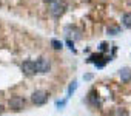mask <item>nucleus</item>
Instances as JSON below:
<instances>
[{"instance_id": "obj_10", "label": "nucleus", "mask_w": 131, "mask_h": 116, "mask_svg": "<svg viewBox=\"0 0 131 116\" xmlns=\"http://www.w3.org/2000/svg\"><path fill=\"white\" fill-rule=\"evenodd\" d=\"M106 33H108L110 36H116V34H119V33H120V28H119V26H111V28H108V30H106Z\"/></svg>"}, {"instance_id": "obj_17", "label": "nucleus", "mask_w": 131, "mask_h": 116, "mask_svg": "<svg viewBox=\"0 0 131 116\" xmlns=\"http://www.w3.org/2000/svg\"><path fill=\"white\" fill-rule=\"evenodd\" d=\"M0 111H2V105H0Z\"/></svg>"}, {"instance_id": "obj_9", "label": "nucleus", "mask_w": 131, "mask_h": 116, "mask_svg": "<svg viewBox=\"0 0 131 116\" xmlns=\"http://www.w3.org/2000/svg\"><path fill=\"white\" fill-rule=\"evenodd\" d=\"M103 57V54H93V56H90V59H88V62H91V64H97L100 59Z\"/></svg>"}, {"instance_id": "obj_7", "label": "nucleus", "mask_w": 131, "mask_h": 116, "mask_svg": "<svg viewBox=\"0 0 131 116\" xmlns=\"http://www.w3.org/2000/svg\"><path fill=\"white\" fill-rule=\"evenodd\" d=\"M120 78H122L123 82H128V81L131 79V71H129V68H123V70H120Z\"/></svg>"}, {"instance_id": "obj_4", "label": "nucleus", "mask_w": 131, "mask_h": 116, "mask_svg": "<svg viewBox=\"0 0 131 116\" xmlns=\"http://www.w3.org/2000/svg\"><path fill=\"white\" fill-rule=\"evenodd\" d=\"M9 107L13 110H22L25 107V99L20 98V96H14V98L9 99Z\"/></svg>"}, {"instance_id": "obj_16", "label": "nucleus", "mask_w": 131, "mask_h": 116, "mask_svg": "<svg viewBox=\"0 0 131 116\" xmlns=\"http://www.w3.org/2000/svg\"><path fill=\"white\" fill-rule=\"evenodd\" d=\"M45 2H52V0H45Z\"/></svg>"}, {"instance_id": "obj_8", "label": "nucleus", "mask_w": 131, "mask_h": 116, "mask_svg": "<svg viewBox=\"0 0 131 116\" xmlns=\"http://www.w3.org/2000/svg\"><path fill=\"white\" fill-rule=\"evenodd\" d=\"M122 25H123L125 28H131V13L123 14V17H122Z\"/></svg>"}, {"instance_id": "obj_13", "label": "nucleus", "mask_w": 131, "mask_h": 116, "mask_svg": "<svg viewBox=\"0 0 131 116\" xmlns=\"http://www.w3.org/2000/svg\"><path fill=\"white\" fill-rule=\"evenodd\" d=\"M114 116H128V113H126L125 108H117V110L114 111Z\"/></svg>"}, {"instance_id": "obj_14", "label": "nucleus", "mask_w": 131, "mask_h": 116, "mask_svg": "<svg viewBox=\"0 0 131 116\" xmlns=\"http://www.w3.org/2000/svg\"><path fill=\"white\" fill-rule=\"evenodd\" d=\"M67 101H68V99H65V101H62V102H57V104H56V107H57L59 110H60V108H63L65 105H67Z\"/></svg>"}, {"instance_id": "obj_6", "label": "nucleus", "mask_w": 131, "mask_h": 116, "mask_svg": "<svg viewBox=\"0 0 131 116\" xmlns=\"http://www.w3.org/2000/svg\"><path fill=\"white\" fill-rule=\"evenodd\" d=\"M88 102H91L93 105H100V98L96 91H90L88 94Z\"/></svg>"}, {"instance_id": "obj_1", "label": "nucleus", "mask_w": 131, "mask_h": 116, "mask_svg": "<svg viewBox=\"0 0 131 116\" xmlns=\"http://www.w3.org/2000/svg\"><path fill=\"white\" fill-rule=\"evenodd\" d=\"M65 9H67V3L63 2V0H52L49 2V13L52 17H60Z\"/></svg>"}, {"instance_id": "obj_5", "label": "nucleus", "mask_w": 131, "mask_h": 116, "mask_svg": "<svg viewBox=\"0 0 131 116\" xmlns=\"http://www.w3.org/2000/svg\"><path fill=\"white\" fill-rule=\"evenodd\" d=\"M22 71H23L25 74H28V76L34 74V73H36V67H34V62H32V61H25V62L22 64Z\"/></svg>"}, {"instance_id": "obj_11", "label": "nucleus", "mask_w": 131, "mask_h": 116, "mask_svg": "<svg viewBox=\"0 0 131 116\" xmlns=\"http://www.w3.org/2000/svg\"><path fill=\"white\" fill-rule=\"evenodd\" d=\"M51 45H52V48H56V50H62V48H63V43H62L60 40H56V39L51 40Z\"/></svg>"}, {"instance_id": "obj_15", "label": "nucleus", "mask_w": 131, "mask_h": 116, "mask_svg": "<svg viewBox=\"0 0 131 116\" xmlns=\"http://www.w3.org/2000/svg\"><path fill=\"white\" fill-rule=\"evenodd\" d=\"M106 48H108V45H106L105 42H102V43H100V50H102V51H105Z\"/></svg>"}, {"instance_id": "obj_3", "label": "nucleus", "mask_w": 131, "mask_h": 116, "mask_svg": "<svg viewBox=\"0 0 131 116\" xmlns=\"http://www.w3.org/2000/svg\"><path fill=\"white\" fill-rule=\"evenodd\" d=\"M48 93L45 91V90H36L32 94H31V101H32V104H36V105H43L46 101H48Z\"/></svg>"}, {"instance_id": "obj_12", "label": "nucleus", "mask_w": 131, "mask_h": 116, "mask_svg": "<svg viewBox=\"0 0 131 116\" xmlns=\"http://www.w3.org/2000/svg\"><path fill=\"white\" fill-rule=\"evenodd\" d=\"M76 88H77V81H74V82H71V85H70V88H68V98L76 91Z\"/></svg>"}, {"instance_id": "obj_2", "label": "nucleus", "mask_w": 131, "mask_h": 116, "mask_svg": "<svg viewBox=\"0 0 131 116\" xmlns=\"http://www.w3.org/2000/svg\"><path fill=\"white\" fill-rule=\"evenodd\" d=\"M34 67H36V73H48L51 70V62L46 57H39L34 62Z\"/></svg>"}]
</instances>
